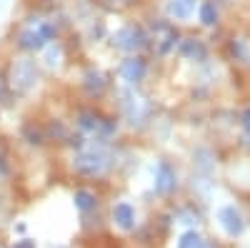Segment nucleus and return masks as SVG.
Wrapping results in <instances>:
<instances>
[{
  "mask_svg": "<svg viewBox=\"0 0 250 248\" xmlns=\"http://www.w3.org/2000/svg\"><path fill=\"white\" fill-rule=\"evenodd\" d=\"M243 128H245V131L250 133V108H248V111L243 113Z\"/></svg>",
  "mask_w": 250,
  "mask_h": 248,
  "instance_id": "21",
  "label": "nucleus"
},
{
  "mask_svg": "<svg viewBox=\"0 0 250 248\" xmlns=\"http://www.w3.org/2000/svg\"><path fill=\"white\" fill-rule=\"evenodd\" d=\"M5 173H8V163H5V158H3V156H0V178H3Z\"/></svg>",
  "mask_w": 250,
  "mask_h": 248,
  "instance_id": "23",
  "label": "nucleus"
},
{
  "mask_svg": "<svg viewBox=\"0 0 250 248\" xmlns=\"http://www.w3.org/2000/svg\"><path fill=\"white\" fill-rule=\"evenodd\" d=\"M193 158H195V165H198L203 173H210V171L215 168V156L208 151V148H198V151L193 153Z\"/></svg>",
  "mask_w": 250,
  "mask_h": 248,
  "instance_id": "17",
  "label": "nucleus"
},
{
  "mask_svg": "<svg viewBox=\"0 0 250 248\" xmlns=\"http://www.w3.org/2000/svg\"><path fill=\"white\" fill-rule=\"evenodd\" d=\"M118 78L125 83V86H138V83L145 78V63L140 58H128L123 60L118 68Z\"/></svg>",
  "mask_w": 250,
  "mask_h": 248,
  "instance_id": "8",
  "label": "nucleus"
},
{
  "mask_svg": "<svg viewBox=\"0 0 250 248\" xmlns=\"http://www.w3.org/2000/svg\"><path fill=\"white\" fill-rule=\"evenodd\" d=\"M120 111L130 126H140L150 113V103L140 90H135V86H128L120 90Z\"/></svg>",
  "mask_w": 250,
  "mask_h": 248,
  "instance_id": "2",
  "label": "nucleus"
},
{
  "mask_svg": "<svg viewBox=\"0 0 250 248\" xmlns=\"http://www.w3.org/2000/svg\"><path fill=\"white\" fill-rule=\"evenodd\" d=\"M198 20H200L205 28H213V25L218 23V8H215V3H210V0L200 3V8H198Z\"/></svg>",
  "mask_w": 250,
  "mask_h": 248,
  "instance_id": "15",
  "label": "nucleus"
},
{
  "mask_svg": "<svg viewBox=\"0 0 250 248\" xmlns=\"http://www.w3.org/2000/svg\"><path fill=\"white\" fill-rule=\"evenodd\" d=\"M205 45H203V40L198 38H185L183 43H180V55L185 60H203L205 58Z\"/></svg>",
  "mask_w": 250,
  "mask_h": 248,
  "instance_id": "12",
  "label": "nucleus"
},
{
  "mask_svg": "<svg viewBox=\"0 0 250 248\" xmlns=\"http://www.w3.org/2000/svg\"><path fill=\"white\" fill-rule=\"evenodd\" d=\"M15 248H35V243H33V241H18Z\"/></svg>",
  "mask_w": 250,
  "mask_h": 248,
  "instance_id": "22",
  "label": "nucleus"
},
{
  "mask_svg": "<svg viewBox=\"0 0 250 248\" xmlns=\"http://www.w3.org/2000/svg\"><path fill=\"white\" fill-rule=\"evenodd\" d=\"M110 3H113V5H128L130 0H110Z\"/></svg>",
  "mask_w": 250,
  "mask_h": 248,
  "instance_id": "24",
  "label": "nucleus"
},
{
  "mask_svg": "<svg viewBox=\"0 0 250 248\" xmlns=\"http://www.w3.org/2000/svg\"><path fill=\"white\" fill-rule=\"evenodd\" d=\"M218 223H220V228L228 233V236H240L245 231V221H243V213L235 208L233 203H228V205H220L218 213H215Z\"/></svg>",
  "mask_w": 250,
  "mask_h": 248,
  "instance_id": "6",
  "label": "nucleus"
},
{
  "mask_svg": "<svg viewBox=\"0 0 250 248\" xmlns=\"http://www.w3.org/2000/svg\"><path fill=\"white\" fill-rule=\"evenodd\" d=\"M10 83L18 93H30L38 86V68L33 58H18L10 68Z\"/></svg>",
  "mask_w": 250,
  "mask_h": 248,
  "instance_id": "4",
  "label": "nucleus"
},
{
  "mask_svg": "<svg viewBox=\"0 0 250 248\" xmlns=\"http://www.w3.org/2000/svg\"><path fill=\"white\" fill-rule=\"evenodd\" d=\"M153 188L160 196H168V193H173L178 188V176H175V171L170 168L168 163H158L155 165V171H153Z\"/></svg>",
  "mask_w": 250,
  "mask_h": 248,
  "instance_id": "7",
  "label": "nucleus"
},
{
  "mask_svg": "<svg viewBox=\"0 0 250 248\" xmlns=\"http://www.w3.org/2000/svg\"><path fill=\"white\" fill-rule=\"evenodd\" d=\"M43 60H45V68H50V70L60 68L62 48H60V45H55V43H48V45H45V55H43Z\"/></svg>",
  "mask_w": 250,
  "mask_h": 248,
  "instance_id": "19",
  "label": "nucleus"
},
{
  "mask_svg": "<svg viewBox=\"0 0 250 248\" xmlns=\"http://www.w3.org/2000/svg\"><path fill=\"white\" fill-rule=\"evenodd\" d=\"M230 53L235 58H243V40H233V43H230Z\"/></svg>",
  "mask_w": 250,
  "mask_h": 248,
  "instance_id": "20",
  "label": "nucleus"
},
{
  "mask_svg": "<svg viewBox=\"0 0 250 248\" xmlns=\"http://www.w3.org/2000/svg\"><path fill=\"white\" fill-rule=\"evenodd\" d=\"M73 201H75V208H80L83 213H88V211H93L95 205H98V198H95V193H90V191H85V188H80V191H75Z\"/></svg>",
  "mask_w": 250,
  "mask_h": 248,
  "instance_id": "16",
  "label": "nucleus"
},
{
  "mask_svg": "<svg viewBox=\"0 0 250 248\" xmlns=\"http://www.w3.org/2000/svg\"><path fill=\"white\" fill-rule=\"evenodd\" d=\"M165 13L170 20H190L195 13V0H168Z\"/></svg>",
  "mask_w": 250,
  "mask_h": 248,
  "instance_id": "11",
  "label": "nucleus"
},
{
  "mask_svg": "<svg viewBox=\"0 0 250 248\" xmlns=\"http://www.w3.org/2000/svg\"><path fill=\"white\" fill-rule=\"evenodd\" d=\"M158 48H160V53H170L173 48H175V43H178V35H175V30L170 28V25H165V23H160L158 25Z\"/></svg>",
  "mask_w": 250,
  "mask_h": 248,
  "instance_id": "13",
  "label": "nucleus"
},
{
  "mask_svg": "<svg viewBox=\"0 0 250 248\" xmlns=\"http://www.w3.org/2000/svg\"><path fill=\"white\" fill-rule=\"evenodd\" d=\"M108 168H110V153L103 143L90 140L85 146H80L73 156V171L85 178H98Z\"/></svg>",
  "mask_w": 250,
  "mask_h": 248,
  "instance_id": "1",
  "label": "nucleus"
},
{
  "mask_svg": "<svg viewBox=\"0 0 250 248\" xmlns=\"http://www.w3.org/2000/svg\"><path fill=\"white\" fill-rule=\"evenodd\" d=\"M78 126H80V131H85V133H90V135H95V138L108 135V133L113 131L105 120L98 118V115H93V113H83V115L78 118Z\"/></svg>",
  "mask_w": 250,
  "mask_h": 248,
  "instance_id": "10",
  "label": "nucleus"
},
{
  "mask_svg": "<svg viewBox=\"0 0 250 248\" xmlns=\"http://www.w3.org/2000/svg\"><path fill=\"white\" fill-rule=\"evenodd\" d=\"M83 86H85L88 93L98 95V93L105 90V75H103L100 70H88L85 75H83Z\"/></svg>",
  "mask_w": 250,
  "mask_h": 248,
  "instance_id": "14",
  "label": "nucleus"
},
{
  "mask_svg": "<svg viewBox=\"0 0 250 248\" xmlns=\"http://www.w3.org/2000/svg\"><path fill=\"white\" fill-rule=\"evenodd\" d=\"M248 248H250V246H248Z\"/></svg>",
  "mask_w": 250,
  "mask_h": 248,
  "instance_id": "25",
  "label": "nucleus"
},
{
  "mask_svg": "<svg viewBox=\"0 0 250 248\" xmlns=\"http://www.w3.org/2000/svg\"><path fill=\"white\" fill-rule=\"evenodd\" d=\"M178 248H208V241L198 231H185L178 241Z\"/></svg>",
  "mask_w": 250,
  "mask_h": 248,
  "instance_id": "18",
  "label": "nucleus"
},
{
  "mask_svg": "<svg viewBox=\"0 0 250 248\" xmlns=\"http://www.w3.org/2000/svg\"><path fill=\"white\" fill-rule=\"evenodd\" d=\"M145 40H148V38H145V33L138 30V28H133V25L118 28V30L113 33V45L120 48V50H125V53L140 50V48L145 45Z\"/></svg>",
  "mask_w": 250,
  "mask_h": 248,
  "instance_id": "5",
  "label": "nucleus"
},
{
  "mask_svg": "<svg viewBox=\"0 0 250 248\" xmlns=\"http://www.w3.org/2000/svg\"><path fill=\"white\" fill-rule=\"evenodd\" d=\"M55 35V28L43 18H35L20 30V45L25 50H43Z\"/></svg>",
  "mask_w": 250,
  "mask_h": 248,
  "instance_id": "3",
  "label": "nucleus"
},
{
  "mask_svg": "<svg viewBox=\"0 0 250 248\" xmlns=\"http://www.w3.org/2000/svg\"><path fill=\"white\" fill-rule=\"evenodd\" d=\"M135 208L128 201H120L118 205H113V223L120 231H133L135 228Z\"/></svg>",
  "mask_w": 250,
  "mask_h": 248,
  "instance_id": "9",
  "label": "nucleus"
}]
</instances>
